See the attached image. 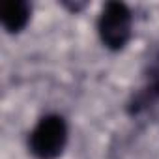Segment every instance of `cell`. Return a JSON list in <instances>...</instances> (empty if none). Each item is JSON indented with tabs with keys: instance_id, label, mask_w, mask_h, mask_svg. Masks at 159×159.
<instances>
[{
	"instance_id": "3957f363",
	"label": "cell",
	"mask_w": 159,
	"mask_h": 159,
	"mask_svg": "<svg viewBox=\"0 0 159 159\" xmlns=\"http://www.w3.org/2000/svg\"><path fill=\"white\" fill-rule=\"evenodd\" d=\"M125 111L131 118H153L159 114V52L146 64L142 84L127 99Z\"/></svg>"
},
{
	"instance_id": "7a4b0ae2",
	"label": "cell",
	"mask_w": 159,
	"mask_h": 159,
	"mask_svg": "<svg viewBox=\"0 0 159 159\" xmlns=\"http://www.w3.org/2000/svg\"><path fill=\"white\" fill-rule=\"evenodd\" d=\"M133 32V15L124 2H107L98 17V34L109 51H122Z\"/></svg>"
},
{
	"instance_id": "6da1fadb",
	"label": "cell",
	"mask_w": 159,
	"mask_h": 159,
	"mask_svg": "<svg viewBox=\"0 0 159 159\" xmlns=\"http://www.w3.org/2000/svg\"><path fill=\"white\" fill-rule=\"evenodd\" d=\"M67 124L60 114L39 118L28 135V152L38 159H56L67 144Z\"/></svg>"
},
{
	"instance_id": "277c9868",
	"label": "cell",
	"mask_w": 159,
	"mask_h": 159,
	"mask_svg": "<svg viewBox=\"0 0 159 159\" xmlns=\"http://www.w3.org/2000/svg\"><path fill=\"white\" fill-rule=\"evenodd\" d=\"M32 8L26 0H8L0 4V21L8 34H19L30 21Z\"/></svg>"
}]
</instances>
